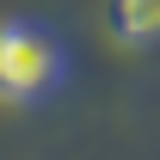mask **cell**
Wrapping results in <instances>:
<instances>
[{
  "mask_svg": "<svg viewBox=\"0 0 160 160\" xmlns=\"http://www.w3.org/2000/svg\"><path fill=\"white\" fill-rule=\"evenodd\" d=\"M68 74L62 62V43L43 31V25H25V19H6L0 25V99L6 105H37L49 99Z\"/></svg>",
  "mask_w": 160,
  "mask_h": 160,
  "instance_id": "cell-1",
  "label": "cell"
},
{
  "mask_svg": "<svg viewBox=\"0 0 160 160\" xmlns=\"http://www.w3.org/2000/svg\"><path fill=\"white\" fill-rule=\"evenodd\" d=\"M105 31L123 49H154L160 43V0H105Z\"/></svg>",
  "mask_w": 160,
  "mask_h": 160,
  "instance_id": "cell-2",
  "label": "cell"
}]
</instances>
